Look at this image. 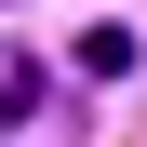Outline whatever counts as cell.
I'll list each match as a JSON object with an SVG mask.
<instances>
[{
    "label": "cell",
    "mask_w": 147,
    "mask_h": 147,
    "mask_svg": "<svg viewBox=\"0 0 147 147\" xmlns=\"http://www.w3.org/2000/svg\"><path fill=\"white\" fill-rule=\"evenodd\" d=\"M80 80H134V27H94L80 40Z\"/></svg>",
    "instance_id": "cell-1"
}]
</instances>
